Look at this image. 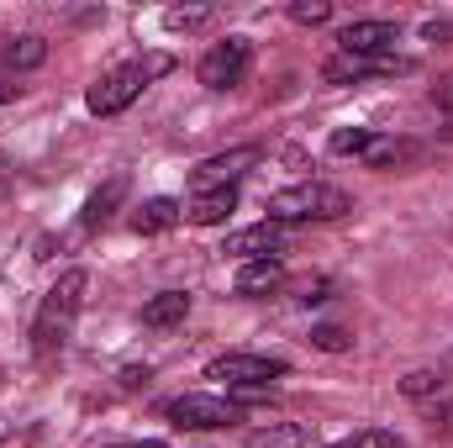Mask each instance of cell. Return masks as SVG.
<instances>
[{
	"mask_svg": "<svg viewBox=\"0 0 453 448\" xmlns=\"http://www.w3.org/2000/svg\"><path fill=\"white\" fill-rule=\"evenodd\" d=\"M85 290H90V274L85 269H64L48 285V296H42V306L32 317V353L37 359H53V353L69 348L74 322H80V306H85Z\"/></svg>",
	"mask_w": 453,
	"mask_h": 448,
	"instance_id": "obj_1",
	"label": "cell"
},
{
	"mask_svg": "<svg viewBox=\"0 0 453 448\" xmlns=\"http://www.w3.org/2000/svg\"><path fill=\"white\" fill-rule=\"evenodd\" d=\"M264 212H269V222H274V227L338 222V217H348V212H353V201H348V190H338V185L306 180V185H285V190H274Z\"/></svg>",
	"mask_w": 453,
	"mask_h": 448,
	"instance_id": "obj_2",
	"label": "cell"
},
{
	"mask_svg": "<svg viewBox=\"0 0 453 448\" xmlns=\"http://www.w3.org/2000/svg\"><path fill=\"white\" fill-rule=\"evenodd\" d=\"M174 69V58L169 53H148V58H137V64H121L111 74H101L96 85H90V96H85V106L96 116H121L158 74H169Z\"/></svg>",
	"mask_w": 453,
	"mask_h": 448,
	"instance_id": "obj_3",
	"label": "cell"
},
{
	"mask_svg": "<svg viewBox=\"0 0 453 448\" xmlns=\"http://www.w3.org/2000/svg\"><path fill=\"white\" fill-rule=\"evenodd\" d=\"M164 417L185 433H217V428H232L242 422V401L232 396H211V390H185L174 401H164Z\"/></svg>",
	"mask_w": 453,
	"mask_h": 448,
	"instance_id": "obj_4",
	"label": "cell"
},
{
	"mask_svg": "<svg viewBox=\"0 0 453 448\" xmlns=\"http://www.w3.org/2000/svg\"><path fill=\"white\" fill-rule=\"evenodd\" d=\"M285 375H290V364L269 359V353H222V359L206 364V380H222L232 390H269Z\"/></svg>",
	"mask_w": 453,
	"mask_h": 448,
	"instance_id": "obj_5",
	"label": "cell"
},
{
	"mask_svg": "<svg viewBox=\"0 0 453 448\" xmlns=\"http://www.w3.org/2000/svg\"><path fill=\"white\" fill-rule=\"evenodd\" d=\"M248 64H253V42H248V37H226L217 48H206L196 80H201L206 90H232V85H242Z\"/></svg>",
	"mask_w": 453,
	"mask_h": 448,
	"instance_id": "obj_6",
	"label": "cell"
},
{
	"mask_svg": "<svg viewBox=\"0 0 453 448\" xmlns=\"http://www.w3.org/2000/svg\"><path fill=\"white\" fill-rule=\"evenodd\" d=\"M253 164H258V148H232V153H217V158L196 164L190 185H196V190H232Z\"/></svg>",
	"mask_w": 453,
	"mask_h": 448,
	"instance_id": "obj_7",
	"label": "cell"
},
{
	"mask_svg": "<svg viewBox=\"0 0 453 448\" xmlns=\"http://www.w3.org/2000/svg\"><path fill=\"white\" fill-rule=\"evenodd\" d=\"M338 48L353 53V58H390L395 27H390V21H348L338 32Z\"/></svg>",
	"mask_w": 453,
	"mask_h": 448,
	"instance_id": "obj_8",
	"label": "cell"
},
{
	"mask_svg": "<svg viewBox=\"0 0 453 448\" xmlns=\"http://www.w3.org/2000/svg\"><path fill=\"white\" fill-rule=\"evenodd\" d=\"M280 243H285V227L258 222V227H242V232H226L222 253H226V259L253 264V259H274V253H280Z\"/></svg>",
	"mask_w": 453,
	"mask_h": 448,
	"instance_id": "obj_9",
	"label": "cell"
},
{
	"mask_svg": "<svg viewBox=\"0 0 453 448\" xmlns=\"http://www.w3.org/2000/svg\"><path fill=\"white\" fill-rule=\"evenodd\" d=\"M232 212H237V185L232 190H196L185 201V222L190 227H222Z\"/></svg>",
	"mask_w": 453,
	"mask_h": 448,
	"instance_id": "obj_10",
	"label": "cell"
},
{
	"mask_svg": "<svg viewBox=\"0 0 453 448\" xmlns=\"http://www.w3.org/2000/svg\"><path fill=\"white\" fill-rule=\"evenodd\" d=\"M180 222H185V206L174 196H153V201H142L132 212V232L137 237H158V232H169V227H180Z\"/></svg>",
	"mask_w": 453,
	"mask_h": 448,
	"instance_id": "obj_11",
	"label": "cell"
},
{
	"mask_svg": "<svg viewBox=\"0 0 453 448\" xmlns=\"http://www.w3.org/2000/svg\"><path fill=\"white\" fill-rule=\"evenodd\" d=\"M395 69H406V64H395V58H353V53H338V58H327V64H322V80H327V85H348V80L395 74Z\"/></svg>",
	"mask_w": 453,
	"mask_h": 448,
	"instance_id": "obj_12",
	"label": "cell"
},
{
	"mask_svg": "<svg viewBox=\"0 0 453 448\" xmlns=\"http://www.w3.org/2000/svg\"><path fill=\"white\" fill-rule=\"evenodd\" d=\"M269 290H285V264L280 259H253L237 269V296H269Z\"/></svg>",
	"mask_w": 453,
	"mask_h": 448,
	"instance_id": "obj_13",
	"label": "cell"
},
{
	"mask_svg": "<svg viewBox=\"0 0 453 448\" xmlns=\"http://www.w3.org/2000/svg\"><path fill=\"white\" fill-rule=\"evenodd\" d=\"M185 317H190V296L185 290H158L142 306V328H180Z\"/></svg>",
	"mask_w": 453,
	"mask_h": 448,
	"instance_id": "obj_14",
	"label": "cell"
},
{
	"mask_svg": "<svg viewBox=\"0 0 453 448\" xmlns=\"http://www.w3.org/2000/svg\"><path fill=\"white\" fill-rule=\"evenodd\" d=\"M406 158H417V143H401V137H374L369 153H364L369 169H401Z\"/></svg>",
	"mask_w": 453,
	"mask_h": 448,
	"instance_id": "obj_15",
	"label": "cell"
},
{
	"mask_svg": "<svg viewBox=\"0 0 453 448\" xmlns=\"http://www.w3.org/2000/svg\"><path fill=\"white\" fill-rule=\"evenodd\" d=\"M121 196H127V180L116 174V180H106L90 201H85V227H101V222H111V212L121 206Z\"/></svg>",
	"mask_w": 453,
	"mask_h": 448,
	"instance_id": "obj_16",
	"label": "cell"
},
{
	"mask_svg": "<svg viewBox=\"0 0 453 448\" xmlns=\"http://www.w3.org/2000/svg\"><path fill=\"white\" fill-rule=\"evenodd\" d=\"M301 444H306V428L301 422H269V428L248 433L242 448H301Z\"/></svg>",
	"mask_w": 453,
	"mask_h": 448,
	"instance_id": "obj_17",
	"label": "cell"
},
{
	"mask_svg": "<svg viewBox=\"0 0 453 448\" xmlns=\"http://www.w3.org/2000/svg\"><path fill=\"white\" fill-rule=\"evenodd\" d=\"M0 58H5L11 69H37V64L48 58V42H42V37H16V42L0 53Z\"/></svg>",
	"mask_w": 453,
	"mask_h": 448,
	"instance_id": "obj_18",
	"label": "cell"
},
{
	"mask_svg": "<svg viewBox=\"0 0 453 448\" xmlns=\"http://www.w3.org/2000/svg\"><path fill=\"white\" fill-rule=\"evenodd\" d=\"M206 21H211L206 5H174V11H164V27H169V32H196V27H206Z\"/></svg>",
	"mask_w": 453,
	"mask_h": 448,
	"instance_id": "obj_19",
	"label": "cell"
},
{
	"mask_svg": "<svg viewBox=\"0 0 453 448\" xmlns=\"http://www.w3.org/2000/svg\"><path fill=\"white\" fill-rule=\"evenodd\" d=\"M327 448H406L395 433H385V428H364V433H353V438H338V444Z\"/></svg>",
	"mask_w": 453,
	"mask_h": 448,
	"instance_id": "obj_20",
	"label": "cell"
},
{
	"mask_svg": "<svg viewBox=\"0 0 453 448\" xmlns=\"http://www.w3.org/2000/svg\"><path fill=\"white\" fill-rule=\"evenodd\" d=\"M401 390H406L411 401H422V396H433V390H443V369H411V375L401 380Z\"/></svg>",
	"mask_w": 453,
	"mask_h": 448,
	"instance_id": "obj_21",
	"label": "cell"
},
{
	"mask_svg": "<svg viewBox=\"0 0 453 448\" xmlns=\"http://www.w3.org/2000/svg\"><path fill=\"white\" fill-rule=\"evenodd\" d=\"M369 143H374L369 127H338L333 132V153H369Z\"/></svg>",
	"mask_w": 453,
	"mask_h": 448,
	"instance_id": "obj_22",
	"label": "cell"
},
{
	"mask_svg": "<svg viewBox=\"0 0 453 448\" xmlns=\"http://www.w3.org/2000/svg\"><path fill=\"white\" fill-rule=\"evenodd\" d=\"M327 16H333L327 0H296V5H290V21H301V27H322Z\"/></svg>",
	"mask_w": 453,
	"mask_h": 448,
	"instance_id": "obj_23",
	"label": "cell"
},
{
	"mask_svg": "<svg viewBox=\"0 0 453 448\" xmlns=\"http://www.w3.org/2000/svg\"><path fill=\"white\" fill-rule=\"evenodd\" d=\"M290 290H296V301H327V280H322V274H306V280H296Z\"/></svg>",
	"mask_w": 453,
	"mask_h": 448,
	"instance_id": "obj_24",
	"label": "cell"
},
{
	"mask_svg": "<svg viewBox=\"0 0 453 448\" xmlns=\"http://www.w3.org/2000/svg\"><path fill=\"white\" fill-rule=\"evenodd\" d=\"M311 343H317L322 353H342V348H348V333H342V328H317Z\"/></svg>",
	"mask_w": 453,
	"mask_h": 448,
	"instance_id": "obj_25",
	"label": "cell"
},
{
	"mask_svg": "<svg viewBox=\"0 0 453 448\" xmlns=\"http://www.w3.org/2000/svg\"><path fill=\"white\" fill-rule=\"evenodd\" d=\"M433 106H438V112L453 121V74H443V80L433 85Z\"/></svg>",
	"mask_w": 453,
	"mask_h": 448,
	"instance_id": "obj_26",
	"label": "cell"
},
{
	"mask_svg": "<svg viewBox=\"0 0 453 448\" xmlns=\"http://www.w3.org/2000/svg\"><path fill=\"white\" fill-rule=\"evenodd\" d=\"M121 385H127V390H137V385H148V364H142V369H121Z\"/></svg>",
	"mask_w": 453,
	"mask_h": 448,
	"instance_id": "obj_27",
	"label": "cell"
},
{
	"mask_svg": "<svg viewBox=\"0 0 453 448\" xmlns=\"http://www.w3.org/2000/svg\"><path fill=\"white\" fill-rule=\"evenodd\" d=\"M111 448H169V444H111Z\"/></svg>",
	"mask_w": 453,
	"mask_h": 448,
	"instance_id": "obj_28",
	"label": "cell"
},
{
	"mask_svg": "<svg viewBox=\"0 0 453 448\" xmlns=\"http://www.w3.org/2000/svg\"><path fill=\"white\" fill-rule=\"evenodd\" d=\"M11 96H16V90H11V85H0V106H5V101H11Z\"/></svg>",
	"mask_w": 453,
	"mask_h": 448,
	"instance_id": "obj_29",
	"label": "cell"
}]
</instances>
